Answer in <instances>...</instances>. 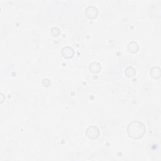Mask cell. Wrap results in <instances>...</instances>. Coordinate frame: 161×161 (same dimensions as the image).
Here are the masks:
<instances>
[{
	"label": "cell",
	"mask_w": 161,
	"mask_h": 161,
	"mask_svg": "<svg viewBox=\"0 0 161 161\" xmlns=\"http://www.w3.org/2000/svg\"><path fill=\"white\" fill-rule=\"evenodd\" d=\"M145 132V126L140 121H133L128 126V133L130 137L138 139L142 136Z\"/></svg>",
	"instance_id": "6da1fadb"
},
{
	"label": "cell",
	"mask_w": 161,
	"mask_h": 161,
	"mask_svg": "<svg viewBox=\"0 0 161 161\" xmlns=\"http://www.w3.org/2000/svg\"><path fill=\"white\" fill-rule=\"evenodd\" d=\"M87 135L90 138H96L99 135V130L97 127L94 126H90L87 130Z\"/></svg>",
	"instance_id": "7a4b0ae2"
}]
</instances>
